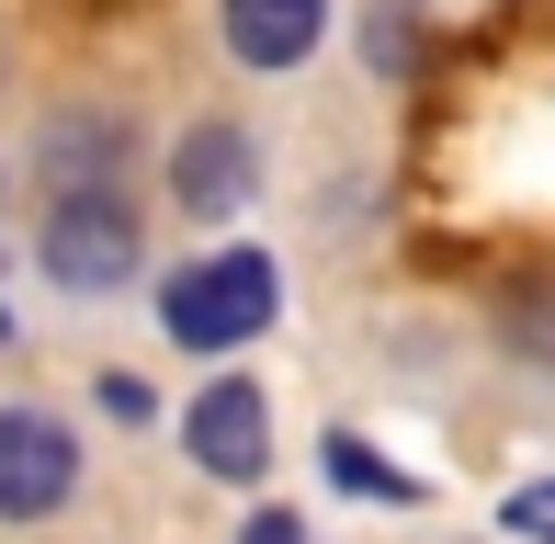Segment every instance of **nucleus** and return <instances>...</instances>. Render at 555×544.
Listing matches in <instances>:
<instances>
[{
	"mask_svg": "<svg viewBox=\"0 0 555 544\" xmlns=\"http://www.w3.org/2000/svg\"><path fill=\"white\" fill-rule=\"evenodd\" d=\"M330 477H340V488H363V500H409V477H397L374 442H351V431L330 442Z\"/></svg>",
	"mask_w": 555,
	"mask_h": 544,
	"instance_id": "0eeeda50",
	"label": "nucleus"
},
{
	"mask_svg": "<svg viewBox=\"0 0 555 544\" xmlns=\"http://www.w3.org/2000/svg\"><path fill=\"white\" fill-rule=\"evenodd\" d=\"M182 442H193V465L205 477H261V454H272V409H261V386H205L193 398V419H182Z\"/></svg>",
	"mask_w": 555,
	"mask_h": 544,
	"instance_id": "20e7f679",
	"label": "nucleus"
},
{
	"mask_svg": "<svg viewBox=\"0 0 555 544\" xmlns=\"http://www.w3.org/2000/svg\"><path fill=\"white\" fill-rule=\"evenodd\" d=\"M170 182H182L193 216H227V205L249 193V137H238V126H193L182 159H170Z\"/></svg>",
	"mask_w": 555,
	"mask_h": 544,
	"instance_id": "423d86ee",
	"label": "nucleus"
},
{
	"mask_svg": "<svg viewBox=\"0 0 555 544\" xmlns=\"http://www.w3.org/2000/svg\"><path fill=\"white\" fill-rule=\"evenodd\" d=\"M318 23H330V0H227V46L249 68H295L318 46Z\"/></svg>",
	"mask_w": 555,
	"mask_h": 544,
	"instance_id": "39448f33",
	"label": "nucleus"
},
{
	"mask_svg": "<svg viewBox=\"0 0 555 544\" xmlns=\"http://www.w3.org/2000/svg\"><path fill=\"white\" fill-rule=\"evenodd\" d=\"M80 488V442L46 409H0V522H46Z\"/></svg>",
	"mask_w": 555,
	"mask_h": 544,
	"instance_id": "7ed1b4c3",
	"label": "nucleus"
},
{
	"mask_svg": "<svg viewBox=\"0 0 555 544\" xmlns=\"http://www.w3.org/2000/svg\"><path fill=\"white\" fill-rule=\"evenodd\" d=\"M238 544H307V533H295V522H284V510H261V522H249Z\"/></svg>",
	"mask_w": 555,
	"mask_h": 544,
	"instance_id": "1a4fd4ad",
	"label": "nucleus"
},
{
	"mask_svg": "<svg viewBox=\"0 0 555 544\" xmlns=\"http://www.w3.org/2000/svg\"><path fill=\"white\" fill-rule=\"evenodd\" d=\"M46 272H57L68 295H114L125 272H137V216H125L114 193H68V205H46Z\"/></svg>",
	"mask_w": 555,
	"mask_h": 544,
	"instance_id": "f03ea898",
	"label": "nucleus"
},
{
	"mask_svg": "<svg viewBox=\"0 0 555 544\" xmlns=\"http://www.w3.org/2000/svg\"><path fill=\"white\" fill-rule=\"evenodd\" d=\"M511 533H533V544H555V477H544V488H521V500H511Z\"/></svg>",
	"mask_w": 555,
	"mask_h": 544,
	"instance_id": "6e6552de",
	"label": "nucleus"
},
{
	"mask_svg": "<svg viewBox=\"0 0 555 544\" xmlns=\"http://www.w3.org/2000/svg\"><path fill=\"white\" fill-rule=\"evenodd\" d=\"M272 307H284L272 261H261V250H216V261L170 272L159 329L182 340V352H238V340H261V329H272Z\"/></svg>",
	"mask_w": 555,
	"mask_h": 544,
	"instance_id": "f257e3e1",
	"label": "nucleus"
}]
</instances>
